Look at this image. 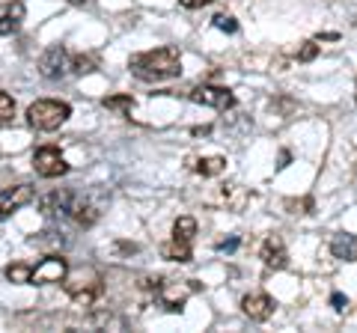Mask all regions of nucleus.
Returning <instances> with one entry per match:
<instances>
[{
	"mask_svg": "<svg viewBox=\"0 0 357 333\" xmlns=\"http://www.w3.org/2000/svg\"><path fill=\"white\" fill-rule=\"evenodd\" d=\"M128 69L134 77L146 84H158V81H170V77L182 75V54L176 48L164 45V48H152L143 54H134L128 60Z\"/></svg>",
	"mask_w": 357,
	"mask_h": 333,
	"instance_id": "obj_1",
	"label": "nucleus"
},
{
	"mask_svg": "<svg viewBox=\"0 0 357 333\" xmlns=\"http://www.w3.org/2000/svg\"><path fill=\"white\" fill-rule=\"evenodd\" d=\"M69 116L72 107L66 102H54V98H42L27 107V125L33 131H57Z\"/></svg>",
	"mask_w": 357,
	"mask_h": 333,
	"instance_id": "obj_2",
	"label": "nucleus"
},
{
	"mask_svg": "<svg viewBox=\"0 0 357 333\" xmlns=\"http://www.w3.org/2000/svg\"><path fill=\"white\" fill-rule=\"evenodd\" d=\"M194 235H197V220L194 217H178L173 224L170 244H164V259L170 262H191L194 256Z\"/></svg>",
	"mask_w": 357,
	"mask_h": 333,
	"instance_id": "obj_3",
	"label": "nucleus"
},
{
	"mask_svg": "<svg viewBox=\"0 0 357 333\" xmlns=\"http://www.w3.org/2000/svg\"><path fill=\"white\" fill-rule=\"evenodd\" d=\"M63 286H66V292L72 295V301L81 307H93L98 301V295H102V277L96 271H84V268L66 274Z\"/></svg>",
	"mask_w": 357,
	"mask_h": 333,
	"instance_id": "obj_4",
	"label": "nucleus"
},
{
	"mask_svg": "<svg viewBox=\"0 0 357 333\" xmlns=\"http://www.w3.org/2000/svg\"><path fill=\"white\" fill-rule=\"evenodd\" d=\"M155 292H158V301H161L164 309L178 313V309L199 292V283L197 280H158Z\"/></svg>",
	"mask_w": 357,
	"mask_h": 333,
	"instance_id": "obj_5",
	"label": "nucleus"
},
{
	"mask_svg": "<svg viewBox=\"0 0 357 333\" xmlns=\"http://www.w3.org/2000/svg\"><path fill=\"white\" fill-rule=\"evenodd\" d=\"M66 274H69V262H66L60 253H51V256H45L39 265H33L30 268V286L63 283Z\"/></svg>",
	"mask_w": 357,
	"mask_h": 333,
	"instance_id": "obj_6",
	"label": "nucleus"
},
{
	"mask_svg": "<svg viewBox=\"0 0 357 333\" xmlns=\"http://www.w3.org/2000/svg\"><path fill=\"white\" fill-rule=\"evenodd\" d=\"M33 170H36L42 179H60V176L69 173V164H66L63 152L57 146H42L33 152Z\"/></svg>",
	"mask_w": 357,
	"mask_h": 333,
	"instance_id": "obj_7",
	"label": "nucleus"
},
{
	"mask_svg": "<svg viewBox=\"0 0 357 333\" xmlns=\"http://www.w3.org/2000/svg\"><path fill=\"white\" fill-rule=\"evenodd\" d=\"M188 98L197 104H206V107H215V110H229L236 107V95H232L227 86H211V84H203V86H194Z\"/></svg>",
	"mask_w": 357,
	"mask_h": 333,
	"instance_id": "obj_8",
	"label": "nucleus"
},
{
	"mask_svg": "<svg viewBox=\"0 0 357 333\" xmlns=\"http://www.w3.org/2000/svg\"><path fill=\"white\" fill-rule=\"evenodd\" d=\"M69 65H72L69 51H66L63 45H51L42 54L39 72H42V77H48V81H57V77H63L66 72H69Z\"/></svg>",
	"mask_w": 357,
	"mask_h": 333,
	"instance_id": "obj_9",
	"label": "nucleus"
},
{
	"mask_svg": "<svg viewBox=\"0 0 357 333\" xmlns=\"http://www.w3.org/2000/svg\"><path fill=\"white\" fill-rule=\"evenodd\" d=\"M33 187L30 185H15V187H3L0 191V220L9 217L18 208H24L27 203H33Z\"/></svg>",
	"mask_w": 357,
	"mask_h": 333,
	"instance_id": "obj_10",
	"label": "nucleus"
},
{
	"mask_svg": "<svg viewBox=\"0 0 357 333\" xmlns=\"http://www.w3.org/2000/svg\"><path fill=\"white\" fill-rule=\"evenodd\" d=\"M259 259L265 262V268L271 271H283L289 268V253H286V244L280 235H268L259 247Z\"/></svg>",
	"mask_w": 357,
	"mask_h": 333,
	"instance_id": "obj_11",
	"label": "nucleus"
},
{
	"mask_svg": "<svg viewBox=\"0 0 357 333\" xmlns=\"http://www.w3.org/2000/svg\"><path fill=\"white\" fill-rule=\"evenodd\" d=\"M24 21V3L21 0H6L0 3V36H13Z\"/></svg>",
	"mask_w": 357,
	"mask_h": 333,
	"instance_id": "obj_12",
	"label": "nucleus"
},
{
	"mask_svg": "<svg viewBox=\"0 0 357 333\" xmlns=\"http://www.w3.org/2000/svg\"><path fill=\"white\" fill-rule=\"evenodd\" d=\"M241 309L250 321H268L274 316V301L268 295H248L241 301Z\"/></svg>",
	"mask_w": 357,
	"mask_h": 333,
	"instance_id": "obj_13",
	"label": "nucleus"
},
{
	"mask_svg": "<svg viewBox=\"0 0 357 333\" xmlns=\"http://www.w3.org/2000/svg\"><path fill=\"white\" fill-rule=\"evenodd\" d=\"M250 196L253 194H248L241 185H223L220 187V199H223V206H227L229 212H241V208L250 203Z\"/></svg>",
	"mask_w": 357,
	"mask_h": 333,
	"instance_id": "obj_14",
	"label": "nucleus"
},
{
	"mask_svg": "<svg viewBox=\"0 0 357 333\" xmlns=\"http://www.w3.org/2000/svg\"><path fill=\"white\" fill-rule=\"evenodd\" d=\"M331 253L337 259H345V262H354L357 259V238L354 235H333V241H331Z\"/></svg>",
	"mask_w": 357,
	"mask_h": 333,
	"instance_id": "obj_15",
	"label": "nucleus"
},
{
	"mask_svg": "<svg viewBox=\"0 0 357 333\" xmlns=\"http://www.w3.org/2000/svg\"><path fill=\"white\" fill-rule=\"evenodd\" d=\"M194 170L199 176H206V179H215V176H220L227 170V158H220V155H215V158H199Z\"/></svg>",
	"mask_w": 357,
	"mask_h": 333,
	"instance_id": "obj_16",
	"label": "nucleus"
},
{
	"mask_svg": "<svg viewBox=\"0 0 357 333\" xmlns=\"http://www.w3.org/2000/svg\"><path fill=\"white\" fill-rule=\"evenodd\" d=\"M105 107H107V110H116L119 116H131L134 98H131V95H110V98H105Z\"/></svg>",
	"mask_w": 357,
	"mask_h": 333,
	"instance_id": "obj_17",
	"label": "nucleus"
},
{
	"mask_svg": "<svg viewBox=\"0 0 357 333\" xmlns=\"http://www.w3.org/2000/svg\"><path fill=\"white\" fill-rule=\"evenodd\" d=\"M30 268H33V265H27V262H15V265H9V268H6V280H9V283L24 286V283H30Z\"/></svg>",
	"mask_w": 357,
	"mask_h": 333,
	"instance_id": "obj_18",
	"label": "nucleus"
},
{
	"mask_svg": "<svg viewBox=\"0 0 357 333\" xmlns=\"http://www.w3.org/2000/svg\"><path fill=\"white\" fill-rule=\"evenodd\" d=\"M13 119H15V98L0 93V128H6Z\"/></svg>",
	"mask_w": 357,
	"mask_h": 333,
	"instance_id": "obj_19",
	"label": "nucleus"
},
{
	"mask_svg": "<svg viewBox=\"0 0 357 333\" xmlns=\"http://www.w3.org/2000/svg\"><path fill=\"white\" fill-rule=\"evenodd\" d=\"M96 57H84V54H77V57H72V65L69 69L77 72V75H89V72H96Z\"/></svg>",
	"mask_w": 357,
	"mask_h": 333,
	"instance_id": "obj_20",
	"label": "nucleus"
},
{
	"mask_svg": "<svg viewBox=\"0 0 357 333\" xmlns=\"http://www.w3.org/2000/svg\"><path fill=\"white\" fill-rule=\"evenodd\" d=\"M211 24H215L218 30H227V33H238V21L232 18V15H227V13L215 15V18H211Z\"/></svg>",
	"mask_w": 357,
	"mask_h": 333,
	"instance_id": "obj_21",
	"label": "nucleus"
},
{
	"mask_svg": "<svg viewBox=\"0 0 357 333\" xmlns=\"http://www.w3.org/2000/svg\"><path fill=\"white\" fill-rule=\"evenodd\" d=\"M316 57H319V45H316V42H301L298 60L301 63H310V60H316Z\"/></svg>",
	"mask_w": 357,
	"mask_h": 333,
	"instance_id": "obj_22",
	"label": "nucleus"
},
{
	"mask_svg": "<svg viewBox=\"0 0 357 333\" xmlns=\"http://www.w3.org/2000/svg\"><path fill=\"white\" fill-rule=\"evenodd\" d=\"M286 208H301L298 215H310L312 208H316V203H312V196H304V199H289Z\"/></svg>",
	"mask_w": 357,
	"mask_h": 333,
	"instance_id": "obj_23",
	"label": "nucleus"
},
{
	"mask_svg": "<svg viewBox=\"0 0 357 333\" xmlns=\"http://www.w3.org/2000/svg\"><path fill=\"white\" fill-rule=\"evenodd\" d=\"M331 304H333V309H337V313H342V309L349 307V297L340 295V292H333V295H331Z\"/></svg>",
	"mask_w": 357,
	"mask_h": 333,
	"instance_id": "obj_24",
	"label": "nucleus"
},
{
	"mask_svg": "<svg viewBox=\"0 0 357 333\" xmlns=\"http://www.w3.org/2000/svg\"><path fill=\"white\" fill-rule=\"evenodd\" d=\"M185 9H203V6H208V3H215V0H178Z\"/></svg>",
	"mask_w": 357,
	"mask_h": 333,
	"instance_id": "obj_25",
	"label": "nucleus"
},
{
	"mask_svg": "<svg viewBox=\"0 0 357 333\" xmlns=\"http://www.w3.org/2000/svg\"><path fill=\"white\" fill-rule=\"evenodd\" d=\"M238 247V238H229V241H218V250H236Z\"/></svg>",
	"mask_w": 357,
	"mask_h": 333,
	"instance_id": "obj_26",
	"label": "nucleus"
},
{
	"mask_svg": "<svg viewBox=\"0 0 357 333\" xmlns=\"http://www.w3.org/2000/svg\"><path fill=\"white\" fill-rule=\"evenodd\" d=\"M289 161H292V155H289V152H280V164H277V166L283 170V166H289Z\"/></svg>",
	"mask_w": 357,
	"mask_h": 333,
	"instance_id": "obj_27",
	"label": "nucleus"
}]
</instances>
